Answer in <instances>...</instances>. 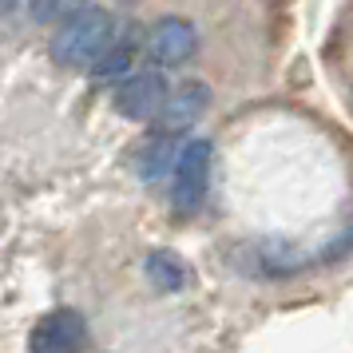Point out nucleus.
<instances>
[{"label": "nucleus", "mask_w": 353, "mask_h": 353, "mask_svg": "<svg viewBox=\"0 0 353 353\" xmlns=\"http://www.w3.org/2000/svg\"><path fill=\"white\" fill-rule=\"evenodd\" d=\"M20 4H24V0H0V8H4V12H12V8H20Z\"/></svg>", "instance_id": "11"}, {"label": "nucleus", "mask_w": 353, "mask_h": 353, "mask_svg": "<svg viewBox=\"0 0 353 353\" xmlns=\"http://www.w3.org/2000/svg\"><path fill=\"white\" fill-rule=\"evenodd\" d=\"M147 278H151V286L155 290H167V294H175L191 282V270H187V262L175 254V250H151L143 262Z\"/></svg>", "instance_id": "9"}, {"label": "nucleus", "mask_w": 353, "mask_h": 353, "mask_svg": "<svg viewBox=\"0 0 353 353\" xmlns=\"http://www.w3.org/2000/svg\"><path fill=\"white\" fill-rule=\"evenodd\" d=\"M119 36V24L108 8H88L80 17H72L68 24H60L48 40V56L52 64L60 68H92L108 56V48Z\"/></svg>", "instance_id": "1"}, {"label": "nucleus", "mask_w": 353, "mask_h": 353, "mask_svg": "<svg viewBox=\"0 0 353 353\" xmlns=\"http://www.w3.org/2000/svg\"><path fill=\"white\" fill-rule=\"evenodd\" d=\"M171 99V88H167V76L163 72H135L115 88V112L128 115V119H139V123H155L159 112Z\"/></svg>", "instance_id": "4"}, {"label": "nucleus", "mask_w": 353, "mask_h": 353, "mask_svg": "<svg viewBox=\"0 0 353 353\" xmlns=\"http://www.w3.org/2000/svg\"><path fill=\"white\" fill-rule=\"evenodd\" d=\"M80 12H88V0H28V17L36 24H68Z\"/></svg>", "instance_id": "10"}, {"label": "nucleus", "mask_w": 353, "mask_h": 353, "mask_svg": "<svg viewBox=\"0 0 353 353\" xmlns=\"http://www.w3.org/2000/svg\"><path fill=\"white\" fill-rule=\"evenodd\" d=\"M179 155H183V147H175V139L151 131L147 143H139V151H135V171H139L147 183H159L163 175H175Z\"/></svg>", "instance_id": "7"}, {"label": "nucleus", "mask_w": 353, "mask_h": 353, "mask_svg": "<svg viewBox=\"0 0 353 353\" xmlns=\"http://www.w3.org/2000/svg\"><path fill=\"white\" fill-rule=\"evenodd\" d=\"M88 345V321L76 310H52L32 325L28 353H83Z\"/></svg>", "instance_id": "5"}, {"label": "nucleus", "mask_w": 353, "mask_h": 353, "mask_svg": "<svg viewBox=\"0 0 353 353\" xmlns=\"http://www.w3.org/2000/svg\"><path fill=\"white\" fill-rule=\"evenodd\" d=\"M207 187H210V143L207 139H187L175 175H171V210L183 214V219L194 214L207 199Z\"/></svg>", "instance_id": "2"}, {"label": "nucleus", "mask_w": 353, "mask_h": 353, "mask_svg": "<svg viewBox=\"0 0 353 353\" xmlns=\"http://www.w3.org/2000/svg\"><path fill=\"white\" fill-rule=\"evenodd\" d=\"M207 108H210V88L203 80H187L183 88L171 92L167 108L159 112V119H155V135H167V139L187 135L191 123H199Z\"/></svg>", "instance_id": "6"}, {"label": "nucleus", "mask_w": 353, "mask_h": 353, "mask_svg": "<svg viewBox=\"0 0 353 353\" xmlns=\"http://www.w3.org/2000/svg\"><path fill=\"white\" fill-rule=\"evenodd\" d=\"M139 44H147V40H139V28H135V24H128V28H119V36H115V44L108 48V56H103V60H99L96 68H92V76H96V80L128 76V68L135 64V52H139Z\"/></svg>", "instance_id": "8"}, {"label": "nucleus", "mask_w": 353, "mask_h": 353, "mask_svg": "<svg viewBox=\"0 0 353 353\" xmlns=\"http://www.w3.org/2000/svg\"><path fill=\"white\" fill-rule=\"evenodd\" d=\"M143 48H147V60L155 64V72H163V68H183L194 56V48H199V32H194L191 20L163 17L147 28Z\"/></svg>", "instance_id": "3"}]
</instances>
